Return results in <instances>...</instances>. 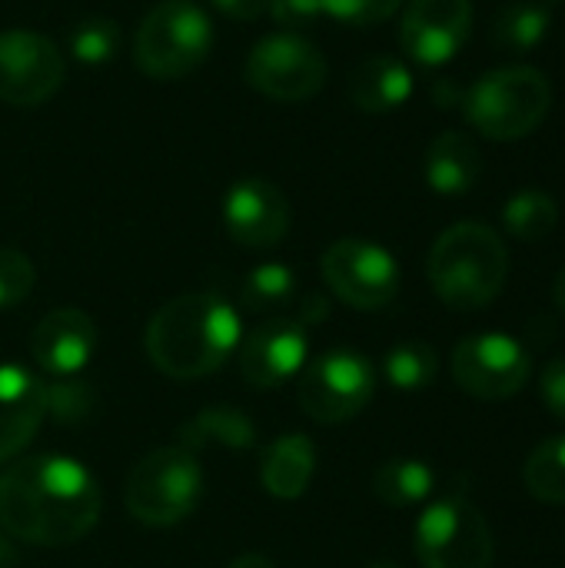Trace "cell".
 I'll list each match as a JSON object with an SVG mask.
<instances>
[{
    "label": "cell",
    "instance_id": "1",
    "mask_svg": "<svg viewBox=\"0 0 565 568\" xmlns=\"http://www.w3.org/2000/svg\"><path fill=\"white\" fill-rule=\"evenodd\" d=\"M100 519V486L70 456H30L0 476V526L7 536L53 549L80 542Z\"/></svg>",
    "mask_w": 565,
    "mask_h": 568
},
{
    "label": "cell",
    "instance_id": "2",
    "mask_svg": "<svg viewBox=\"0 0 565 568\" xmlns=\"http://www.w3.org/2000/svg\"><path fill=\"white\" fill-rule=\"evenodd\" d=\"M240 313L213 293H186L163 303L147 326V356L170 379H203L240 346Z\"/></svg>",
    "mask_w": 565,
    "mask_h": 568
},
{
    "label": "cell",
    "instance_id": "3",
    "mask_svg": "<svg viewBox=\"0 0 565 568\" xmlns=\"http://www.w3.org/2000/svg\"><path fill=\"white\" fill-rule=\"evenodd\" d=\"M426 273L433 293L450 310L476 313L503 293L509 276V250L493 226L466 220L436 236Z\"/></svg>",
    "mask_w": 565,
    "mask_h": 568
},
{
    "label": "cell",
    "instance_id": "4",
    "mask_svg": "<svg viewBox=\"0 0 565 568\" xmlns=\"http://www.w3.org/2000/svg\"><path fill=\"white\" fill-rule=\"evenodd\" d=\"M553 110V83L543 70L509 63L486 70L463 97L470 126L496 143H513L543 126Z\"/></svg>",
    "mask_w": 565,
    "mask_h": 568
},
{
    "label": "cell",
    "instance_id": "5",
    "mask_svg": "<svg viewBox=\"0 0 565 568\" xmlns=\"http://www.w3.org/2000/svg\"><path fill=\"white\" fill-rule=\"evenodd\" d=\"M213 47L210 13L196 0H160L137 27L133 60L153 80L190 77Z\"/></svg>",
    "mask_w": 565,
    "mask_h": 568
},
{
    "label": "cell",
    "instance_id": "6",
    "mask_svg": "<svg viewBox=\"0 0 565 568\" xmlns=\"http://www.w3.org/2000/svg\"><path fill=\"white\" fill-rule=\"evenodd\" d=\"M200 496H203V473L196 456L183 446L153 449L130 469L123 486L127 513L153 529L176 526L186 516H193Z\"/></svg>",
    "mask_w": 565,
    "mask_h": 568
},
{
    "label": "cell",
    "instance_id": "7",
    "mask_svg": "<svg viewBox=\"0 0 565 568\" xmlns=\"http://www.w3.org/2000/svg\"><path fill=\"white\" fill-rule=\"evenodd\" d=\"M413 549L423 568H490L496 556L486 516L463 496H443L423 509Z\"/></svg>",
    "mask_w": 565,
    "mask_h": 568
},
{
    "label": "cell",
    "instance_id": "8",
    "mask_svg": "<svg viewBox=\"0 0 565 568\" xmlns=\"http://www.w3.org/2000/svg\"><path fill=\"white\" fill-rule=\"evenodd\" d=\"M376 393L373 363L356 349H330L303 366L296 383L300 409L323 426L356 419Z\"/></svg>",
    "mask_w": 565,
    "mask_h": 568
},
{
    "label": "cell",
    "instance_id": "9",
    "mask_svg": "<svg viewBox=\"0 0 565 568\" xmlns=\"http://www.w3.org/2000/svg\"><path fill=\"white\" fill-rule=\"evenodd\" d=\"M326 57L316 50V43H310L306 37L283 30V33H270L263 37L243 67L246 83L280 103H300L310 100L323 90L326 83Z\"/></svg>",
    "mask_w": 565,
    "mask_h": 568
},
{
    "label": "cell",
    "instance_id": "10",
    "mask_svg": "<svg viewBox=\"0 0 565 568\" xmlns=\"http://www.w3.org/2000/svg\"><path fill=\"white\" fill-rule=\"evenodd\" d=\"M323 280L333 296L353 310H383L400 293V263L396 256L370 240H336L320 260Z\"/></svg>",
    "mask_w": 565,
    "mask_h": 568
},
{
    "label": "cell",
    "instance_id": "11",
    "mask_svg": "<svg viewBox=\"0 0 565 568\" xmlns=\"http://www.w3.org/2000/svg\"><path fill=\"white\" fill-rule=\"evenodd\" d=\"M453 379L473 399H509L529 383V353L506 333L466 336L453 349Z\"/></svg>",
    "mask_w": 565,
    "mask_h": 568
},
{
    "label": "cell",
    "instance_id": "12",
    "mask_svg": "<svg viewBox=\"0 0 565 568\" xmlns=\"http://www.w3.org/2000/svg\"><path fill=\"white\" fill-rule=\"evenodd\" d=\"M67 77V60L57 43L33 30L0 33V100L10 106H40Z\"/></svg>",
    "mask_w": 565,
    "mask_h": 568
},
{
    "label": "cell",
    "instance_id": "13",
    "mask_svg": "<svg viewBox=\"0 0 565 568\" xmlns=\"http://www.w3.org/2000/svg\"><path fill=\"white\" fill-rule=\"evenodd\" d=\"M310 356V336L300 320L273 316L240 336V373L256 389H276L303 373Z\"/></svg>",
    "mask_w": 565,
    "mask_h": 568
},
{
    "label": "cell",
    "instance_id": "14",
    "mask_svg": "<svg viewBox=\"0 0 565 568\" xmlns=\"http://www.w3.org/2000/svg\"><path fill=\"white\" fill-rule=\"evenodd\" d=\"M473 33V0H410L400 23L403 50L423 67L450 63Z\"/></svg>",
    "mask_w": 565,
    "mask_h": 568
},
{
    "label": "cell",
    "instance_id": "15",
    "mask_svg": "<svg viewBox=\"0 0 565 568\" xmlns=\"http://www.w3.org/2000/svg\"><path fill=\"white\" fill-rule=\"evenodd\" d=\"M223 223L233 243L250 250L276 246L290 230V203L270 180H240L223 200Z\"/></svg>",
    "mask_w": 565,
    "mask_h": 568
},
{
    "label": "cell",
    "instance_id": "16",
    "mask_svg": "<svg viewBox=\"0 0 565 568\" xmlns=\"http://www.w3.org/2000/svg\"><path fill=\"white\" fill-rule=\"evenodd\" d=\"M93 349H97V326L83 310L73 306L50 310L30 336L33 363L53 379L83 373Z\"/></svg>",
    "mask_w": 565,
    "mask_h": 568
},
{
    "label": "cell",
    "instance_id": "17",
    "mask_svg": "<svg viewBox=\"0 0 565 568\" xmlns=\"http://www.w3.org/2000/svg\"><path fill=\"white\" fill-rule=\"evenodd\" d=\"M47 419V383L23 366H0V463L17 459Z\"/></svg>",
    "mask_w": 565,
    "mask_h": 568
},
{
    "label": "cell",
    "instance_id": "18",
    "mask_svg": "<svg viewBox=\"0 0 565 568\" xmlns=\"http://www.w3.org/2000/svg\"><path fill=\"white\" fill-rule=\"evenodd\" d=\"M426 183L440 196H463L480 183L483 153L463 130H443L426 150Z\"/></svg>",
    "mask_w": 565,
    "mask_h": 568
},
{
    "label": "cell",
    "instance_id": "19",
    "mask_svg": "<svg viewBox=\"0 0 565 568\" xmlns=\"http://www.w3.org/2000/svg\"><path fill=\"white\" fill-rule=\"evenodd\" d=\"M316 473V446L303 433H286L263 449L260 483L273 499H300Z\"/></svg>",
    "mask_w": 565,
    "mask_h": 568
},
{
    "label": "cell",
    "instance_id": "20",
    "mask_svg": "<svg viewBox=\"0 0 565 568\" xmlns=\"http://www.w3.org/2000/svg\"><path fill=\"white\" fill-rule=\"evenodd\" d=\"M413 97V73L396 57H366L350 77V100L363 113L400 110Z\"/></svg>",
    "mask_w": 565,
    "mask_h": 568
},
{
    "label": "cell",
    "instance_id": "21",
    "mask_svg": "<svg viewBox=\"0 0 565 568\" xmlns=\"http://www.w3.org/2000/svg\"><path fill=\"white\" fill-rule=\"evenodd\" d=\"M180 446L183 449H253L256 446V426L250 416H243L233 406H206L200 409L183 429H180Z\"/></svg>",
    "mask_w": 565,
    "mask_h": 568
},
{
    "label": "cell",
    "instance_id": "22",
    "mask_svg": "<svg viewBox=\"0 0 565 568\" xmlns=\"http://www.w3.org/2000/svg\"><path fill=\"white\" fill-rule=\"evenodd\" d=\"M433 489H436V473L423 459H390L373 476V496L393 509L420 506L433 496Z\"/></svg>",
    "mask_w": 565,
    "mask_h": 568
},
{
    "label": "cell",
    "instance_id": "23",
    "mask_svg": "<svg viewBox=\"0 0 565 568\" xmlns=\"http://www.w3.org/2000/svg\"><path fill=\"white\" fill-rule=\"evenodd\" d=\"M549 33V10L533 0H516L503 7V13L493 23V40L506 53H529L536 50Z\"/></svg>",
    "mask_w": 565,
    "mask_h": 568
},
{
    "label": "cell",
    "instance_id": "24",
    "mask_svg": "<svg viewBox=\"0 0 565 568\" xmlns=\"http://www.w3.org/2000/svg\"><path fill=\"white\" fill-rule=\"evenodd\" d=\"M296 300V273L286 263L256 266L240 290V303L246 313H280Z\"/></svg>",
    "mask_w": 565,
    "mask_h": 568
},
{
    "label": "cell",
    "instance_id": "25",
    "mask_svg": "<svg viewBox=\"0 0 565 568\" xmlns=\"http://www.w3.org/2000/svg\"><path fill=\"white\" fill-rule=\"evenodd\" d=\"M503 223L509 230V236L523 240V243H539L546 240L556 223H559V206L549 193L543 190H523L516 193L506 210H503Z\"/></svg>",
    "mask_w": 565,
    "mask_h": 568
},
{
    "label": "cell",
    "instance_id": "26",
    "mask_svg": "<svg viewBox=\"0 0 565 568\" xmlns=\"http://www.w3.org/2000/svg\"><path fill=\"white\" fill-rule=\"evenodd\" d=\"M526 489L549 506H565V433L539 443L523 469Z\"/></svg>",
    "mask_w": 565,
    "mask_h": 568
},
{
    "label": "cell",
    "instance_id": "27",
    "mask_svg": "<svg viewBox=\"0 0 565 568\" xmlns=\"http://www.w3.org/2000/svg\"><path fill=\"white\" fill-rule=\"evenodd\" d=\"M436 369H440V359L430 343H400L383 359V376L390 379V386L403 393H420L433 386Z\"/></svg>",
    "mask_w": 565,
    "mask_h": 568
},
{
    "label": "cell",
    "instance_id": "28",
    "mask_svg": "<svg viewBox=\"0 0 565 568\" xmlns=\"http://www.w3.org/2000/svg\"><path fill=\"white\" fill-rule=\"evenodd\" d=\"M117 43H120L117 23L107 20V17H87L70 30V53L80 63H90V67H100V63L113 60Z\"/></svg>",
    "mask_w": 565,
    "mask_h": 568
},
{
    "label": "cell",
    "instance_id": "29",
    "mask_svg": "<svg viewBox=\"0 0 565 568\" xmlns=\"http://www.w3.org/2000/svg\"><path fill=\"white\" fill-rule=\"evenodd\" d=\"M90 409H93L90 383L77 376H60L47 386V416H57L60 423L73 426V423H83Z\"/></svg>",
    "mask_w": 565,
    "mask_h": 568
},
{
    "label": "cell",
    "instance_id": "30",
    "mask_svg": "<svg viewBox=\"0 0 565 568\" xmlns=\"http://www.w3.org/2000/svg\"><path fill=\"white\" fill-rule=\"evenodd\" d=\"M37 283V270L27 253L13 246H0V310L20 306Z\"/></svg>",
    "mask_w": 565,
    "mask_h": 568
},
{
    "label": "cell",
    "instance_id": "31",
    "mask_svg": "<svg viewBox=\"0 0 565 568\" xmlns=\"http://www.w3.org/2000/svg\"><path fill=\"white\" fill-rule=\"evenodd\" d=\"M320 3L326 17L346 27H376L403 7V0H320Z\"/></svg>",
    "mask_w": 565,
    "mask_h": 568
},
{
    "label": "cell",
    "instance_id": "32",
    "mask_svg": "<svg viewBox=\"0 0 565 568\" xmlns=\"http://www.w3.org/2000/svg\"><path fill=\"white\" fill-rule=\"evenodd\" d=\"M266 13L286 30H303L316 17H323V3L320 0H270Z\"/></svg>",
    "mask_w": 565,
    "mask_h": 568
},
{
    "label": "cell",
    "instance_id": "33",
    "mask_svg": "<svg viewBox=\"0 0 565 568\" xmlns=\"http://www.w3.org/2000/svg\"><path fill=\"white\" fill-rule=\"evenodd\" d=\"M539 399L543 406L565 423V356L553 359L546 369H543V379H539Z\"/></svg>",
    "mask_w": 565,
    "mask_h": 568
},
{
    "label": "cell",
    "instance_id": "34",
    "mask_svg": "<svg viewBox=\"0 0 565 568\" xmlns=\"http://www.w3.org/2000/svg\"><path fill=\"white\" fill-rule=\"evenodd\" d=\"M213 7L230 20H260L270 10V0H213Z\"/></svg>",
    "mask_w": 565,
    "mask_h": 568
},
{
    "label": "cell",
    "instance_id": "35",
    "mask_svg": "<svg viewBox=\"0 0 565 568\" xmlns=\"http://www.w3.org/2000/svg\"><path fill=\"white\" fill-rule=\"evenodd\" d=\"M226 568H276L266 556H256V552H250V556H240V559H233Z\"/></svg>",
    "mask_w": 565,
    "mask_h": 568
},
{
    "label": "cell",
    "instance_id": "36",
    "mask_svg": "<svg viewBox=\"0 0 565 568\" xmlns=\"http://www.w3.org/2000/svg\"><path fill=\"white\" fill-rule=\"evenodd\" d=\"M0 568H20V556H17V549L0 536Z\"/></svg>",
    "mask_w": 565,
    "mask_h": 568
},
{
    "label": "cell",
    "instance_id": "37",
    "mask_svg": "<svg viewBox=\"0 0 565 568\" xmlns=\"http://www.w3.org/2000/svg\"><path fill=\"white\" fill-rule=\"evenodd\" d=\"M553 296H556V306H559V313L565 316V270L556 276V286H553Z\"/></svg>",
    "mask_w": 565,
    "mask_h": 568
},
{
    "label": "cell",
    "instance_id": "38",
    "mask_svg": "<svg viewBox=\"0 0 565 568\" xmlns=\"http://www.w3.org/2000/svg\"><path fill=\"white\" fill-rule=\"evenodd\" d=\"M366 568H400L396 562H373V566H366Z\"/></svg>",
    "mask_w": 565,
    "mask_h": 568
}]
</instances>
